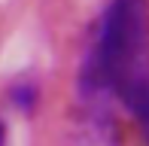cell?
I'll return each mask as SVG.
<instances>
[{"label": "cell", "instance_id": "cell-2", "mask_svg": "<svg viewBox=\"0 0 149 146\" xmlns=\"http://www.w3.org/2000/svg\"><path fill=\"white\" fill-rule=\"evenodd\" d=\"M6 143V128H3V122H0V146Z\"/></svg>", "mask_w": 149, "mask_h": 146}, {"label": "cell", "instance_id": "cell-1", "mask_svg": "<svg viewBox=\"0 0 149 146\" xmlns=\"http://www.w3.org/2000/svg\"><path fill=\"white\" fill-rule=\"evenodd\" d=\"M82 82L119 97L149 82V0H113L107 6Z\"/></svg>", "mask_w": 149, "mask_h": 146}]
</instances>
